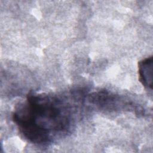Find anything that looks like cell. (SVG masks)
Masks as SVG:
<instances>
[{
  "mask_svg": "<svg viewBox=\"0 0 153 153\" xmlns=\"http://www.w3.org/2000/svg\"><path fill=\"white\" fill-rule=\"evenodd\" d=\"M13 119L24 137L33 143H50L67 133L71 127L70 109L56 96L29 94L19 105Z\"/></svg>",
  "mask_w": 153,
  "mask_h": 153,
  "instance_id": "6da1fadb",
  "label": "cell"
},
{
  "mask_svg": "<svg viewBox=\"0 0 153 153\" xmlns=\"http://www.w3.org/2000/svg\"><path fill=\"white\" fill-rule=\"evenodd\" d=\"M139 80L143 85L151 89L153 81V58L152 56L145 59L139 62Z\"/></svg>",
  "mask_w": 153,
  "mask_h": 153,
  "instance_id": "7a4b0ae2",
  "label": "cell"
}]
</instances>
